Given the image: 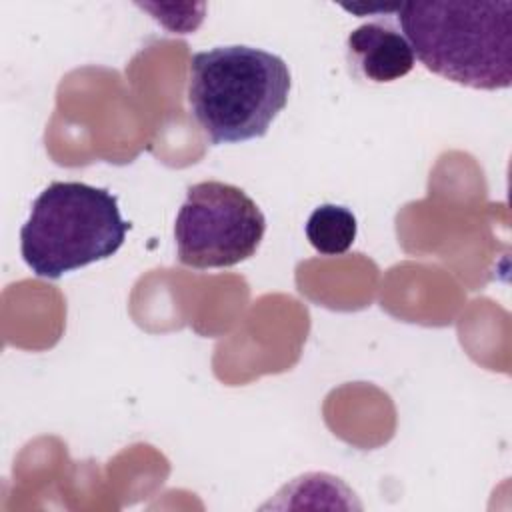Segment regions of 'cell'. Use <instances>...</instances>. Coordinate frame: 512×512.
Returning a JSON list of instances; mask_svg holds the SVG:
<instances>
[{"label":"cell","instance_id":"cell-1","mask_svg":"<svg viewBox=\"0 0 512 512\" xmlns=\"http://www.w3.org/2000/svg\"><path fill=\"white\" fill-rule=\"evenodd\" d=\"M396 18L426 70L476 90L512 84V2H408Z\"/></svg>","mask_w":512,"mask_h":512},{"label":"cell","instance_id":"cell-2","mask_svg":"<svg viewBox=\"0 0 512 512\" xmlns=\"http://www.w3.org/2000/svg\"><path fill=\"white\" fill-rule=\"evenodd\" d=\"M290 88L288 64L254 46H216L188 64V108L212 144L262 138L286 108Z\"/></svg>","mask_w":512,"mask_h":512},{"label":"cell","instance_id":"cell-3","mask_svg":"<svg viewBox=\"0 0 512 512\" xmlns=\"http://www.w3.org/2000/svg\"><path fill=\"white\" fill-rule=\"evenodd\" d=\"M128 230L130 222L108 188L50 182L20 228V252L34 276L58 280L116 254Z\"/></svg>","mask_w":512,"mask_h":512},{"label":"cell","instance_id":"cell-4","mask_svg":"<svg viewBox=\"0 0 512 512\" xmlns=\"http://www.w3.org/2000/svg\"><path fill=\"white\" fill-rule=\"evenodd\" d=\"M266 232L258 204L238 186L204 180L188 186L176 222L178 260L196 270L230 268L256 254Z\"/></svg>","mask_w":512,"mask_h":512},{"label":"cell","instance_id":"cell-5","mask_svg":"<svg viewBox=\"0 0 512 512\" xmlns=\"http://www.w3.org/2000/svg\"><path fill=\"white\" fill-rule=\"evenodd\" d=\"M348 62L358 76L374 84H388L412 72V46L388 22H366L346 38Z\"/></svg>","mask_w":512,"mask_h":512},{"label":"cell","instance_id":"cell-6","mask_svg":"<svg viewBox=\"0 0 512 512\" xmlns=\"http://www.w3.org/2000/svg\"><path fill=\"white\" fill-rule=\"evenodd\" d=\"M310 246L322 256H340L356 240L358 224L352 210L340 204H320L304 226Z\"/></svg>","mask_w":512,"mask_h":512}]
</instances>
